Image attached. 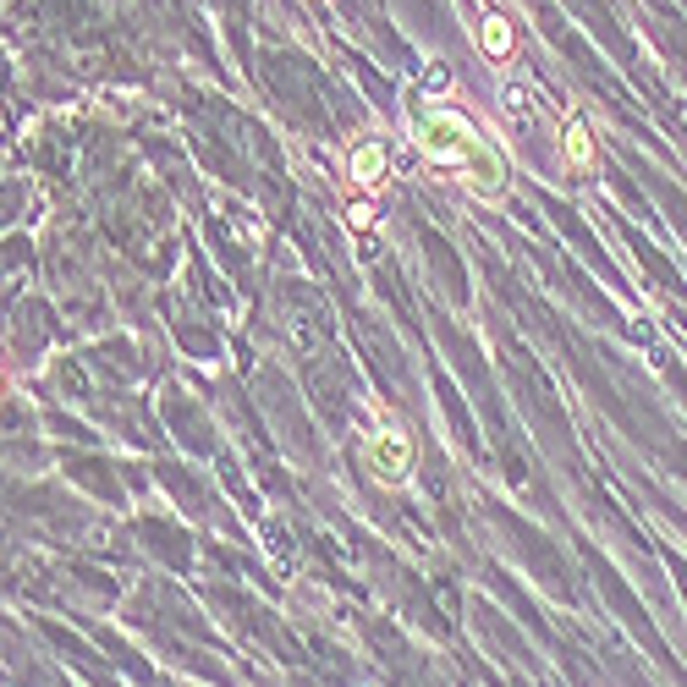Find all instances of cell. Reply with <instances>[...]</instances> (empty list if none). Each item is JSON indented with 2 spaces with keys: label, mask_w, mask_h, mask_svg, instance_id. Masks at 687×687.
<instances>
[{
  "label": "cell",
  "mask_w": 687,
  "mask_h": 687,
  "mask_svg": "<svg viewBox=\"0 0 687 687\" xmlns=\"http://www.w3.org/2000/svg\"><path fill=\"white\" fill-rule=\"evenodd\" d=\"M424 155L435 160V166H446L451 177H462L473 193H484V198H495L501 188H506V160L479 137V126L468 121V116H457V110H441V116H430L424 121Z\"/></svg>",
  "instance_id": "1"
},
{
  "label": "cell",
  "mask_w": 687,
  "mask_h": 687,
  "mask_svg": "<svg viewBox=\"0 0 687 687\" xmlns=\"http://www.w3.org/2000/svg\"><path fill=\"white\" fill-rule=\"evenodd\" d=\"M385 177H390V149L379 144V137H363V144L347 155V182L358 188V193H379L385 188Z\"/></svg>",
  "instance_id": "2"
},
{
  "label": "cell",
  "mask_w": 687,
  "mask_h": 687,
  "mask_svg": "<svg viewBox=\"0 0 687 687\" xmlns=\"http://www.w3.org/2000/svg\"><path fill=\"white\" fill-rule=\"evenodd\" d=\"M412 462H419V446H412L401 430H379V435L369 441V468H374L379 479H407Z\"/></svg>",
  "instance_id": "3"
},
{
  "label": "cell",
  "mask_w": 687,
  "mask_h": 687,
  "mask_svg": "<svg viewBox=\"0 0 687 687\" xmlns=\"http://www.w3.org/2000/svg\"><path fill=\"white\" fill-rule=\"evenodd\" d=\"M562 149H567V166H572L578 177H594V171H600V149H594V126H589L583 116H572V121L562 126Z\"/></svg>",
  "instance_id": "4"
},
{
  "label": "cell",
  "mask_w": 687,
  "mask_h": 687,
  "mask_svg": "<svg viewBox=\"0 0 687 687\" xmlns=\"http://www.w3.org/2000/svg\"><path fill=\"white\" fill-rule=\"evenodd\" d=\"M479 50H484L490 61H511V56H517V23H511L506 12H484V17H479Z\"/></svg>",
  "instance_id": "5"
},
{
  "label": "cell",
  "mask_w": 687,
  "mask_h": 687,
  "mask_svg": "<svg viewBox=\"0 0 687 687\" xmlns=\"http://www.w3.org/2000/svg\"><path fill=\"white\" fill-rule=\"evenodd\" d=\"M501 110H506V121L511 126H533L539 121V99H533V83L528 77H511V83H501Z\"/></svg>",
  "instance_id": "6"
},
{
  "label": "cell",
  "mask_w": 687,
  "mask_h": 687,
  "mask_svg": "<svg viewBox=\"0 0 687 687\" xmlns=\"http://www.w3.org/2000/svg\"><path fill=\"white\" fill-rule=\"evenodd\" d=\"M419 94H424L430 105H446V99H451V67H446V61H430L424 77H419Z\"/></svg>",
  "instance_id": "7"
},
{
  "label": "cell",
  "mask_w": 687,
  "mask_h": 687,
  "mask_svg": "<svg viewBox=\"0 0 687 687\" xmlns=\"http://www.w3.org/2000/svg\"><path fill=\"white\" fill-rule=\"evenodd\" d=\"M374 220H379V209H374V198H369V193L347 204V231H358V237H363V231H369Z\"/></svg>",
  "instance_id": "8"
}]
</instances>
